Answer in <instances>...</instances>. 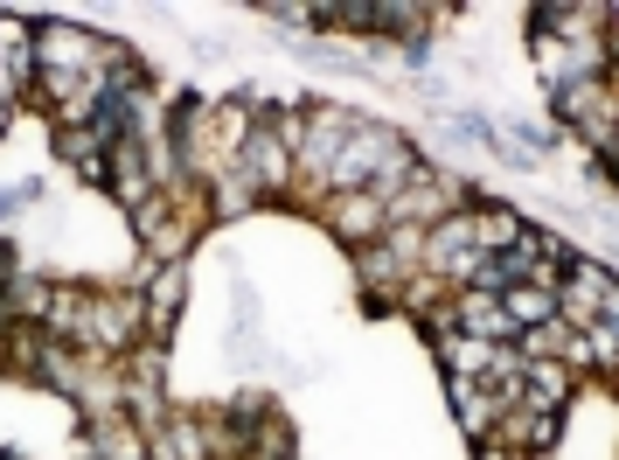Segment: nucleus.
<instances>
[{
  "label": "nucleus",
  "instance_id": "1",
  "mask_svg": "<svg viewBox=\"0 0 619 460\" xmlns=\"http://www.w3.org/2000/svg\"><path fill=\"white\" fill-rule=\"evenodd\" d=\"M181 286H189L181 266H167V272L154 279V293H146V328H154V342H160L167 328H175V315H181Z\"/></svg>",
  "mask_w": 619,
  "mask_h": 460
},
{
  "label": "nucleus",
  "instance_id": "2",
  "mask_svg": "<svg viewBox=\"0 0 619 460\" xmlns=\"http://www.w3.org/2000/svg\"><path fill=\"white\" fill-rule=\"evenodd\" d=\"M265 433V405H230L223 412V439L230 447H244V439H258Z\"/></svg>",
  "mask_w": 619,
  "mask_h": 460
},
{
  "label": "nucleus",
  "instance_id": "3",
  "mask_svg": "<svg viewBox=\"0 0 619 460\" xmlns=\"http://www.w3.org/2000/svg\"><path fill=\"white\" fill-rule=\"evenodd\" d=\"M334 223H341L348 238H362V230L376 223V203H341V209H334Z\"/></svg>",
  "mask_w": 619,
  "mask_h": 460
},
{
  "label": "nucleus",
  "instance_id": "4",
  "mask_svg": "<svg viewBox=\"0 0 619 460\" xmlns=\"http://www.w3.org/2000/svg\"><path fill=\"white\" fill-rule=\"evenodd\" d=\"M98 447H105V460H146L132 433H98Z\"/></svg>",
  "mask_w": 619,
  "mask_h": 460
},
{
  "label": "nucleus",
  "instance_id": "5",
  "mask_svg": "<svg viewBox=\"0 0 619 460\" xmlns=\"http://www.w3.org/2000/svg\"><path fill=\"white\" fill-rule=\"evenodd\" d=\"M216 209H223V217H230V209H250V182H230L223 195H216Z\"/></svg>",
  "mask_w": 619,
  "mask_h": 460
},
{
  "label": "nucleus",
  "instance_id": "6",
  "mask_svg": "<svg viewBox=\"0 0 619 460\" xmlns=\"http://www.w3.org/2000/svg\"><path fill=\"white\" fill-rule=\"evenodd\" d=\"M22 203H36V182H22V189H0V217H8V209H22Z\"/></svg>",
  "mask_w": 619,
  "mask_h": 460
}]
</instances>
